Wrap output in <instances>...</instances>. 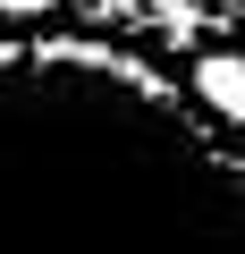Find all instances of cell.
Here are the masks:
<instances>
[{"label": "cell", "mask_w": 245, "mask_h": 254, "mask_svg": "<svg viewBox=\"0 0 245 254\" xmlns=\"http://www.w3.org/2000/svg\"><path fill=\"white\" fill-rule=\"evenodd\" d=\"M59 0H0V17H51Z\"/></svg>", "instance_id": "obj_3"}, {"label": "cell", "mask_w": 245, "mask_h": 254, "mask_svg": "<svg viewBox=\"0 0 245 254\" xmlns=\"http://www.w3.org/2000/svg\"><path fill=\"white\" fill-rule=\"evenodd\" d=\"M195 102H203L211 119L245 127V60H237V51H211V60H195Z\"/></svg>", "instance_id": "obj_1"}, {"label": "cell", "mask_w": 245, "mask_h": 254, "mask_svg": "<svg viewBox=\"0 0 245 254\" xmlns=\"http://www.w3.org/2000/svg\"><path fill=\"white\" fill-rule=\"evenodd\" d=\"M161 26H169V43H186V34H195V9H186V0H169V9H161Z\"/></svg>", "instance_id": "obj_2"}]
</instances>
